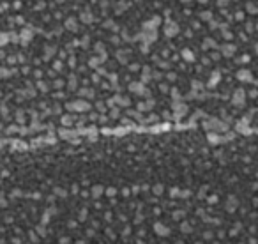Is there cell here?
<instances>
[{"label": "cell", "mask_w": 258, "mask_h": 244, "mask_svg": "<svg viewBox=\"0 0 258 244\" xmlns=\"http://www.w3.org/2000/svg\"><path fill=\"white\" fill-rule=\"evenodd\" d=\"M0 43H6V35H0Z\"/></svg>", "instance_id": "6da1fadb"}]
</instances>
